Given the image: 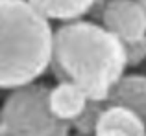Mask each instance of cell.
<instances>
[{
	"instance_id": "12",
	"label": "cell",
	"mask_w": 146,
	"mask_h": 136,
	"mask_svg": "<svg viewBox=\"0 0 146 136\" xmlns=\"http://www.w3.org/2000/svg\"><path fill=\"white\" fill-rule=\"evenodd\" d=\"M137 2H139V4H141V6H143V7H144V11H146V0H137Z\"/></svg>"
},
{
	"instance_id": "11",
	"label": "cell",
	"mask_w": 146,
	"mask_h": 136,
	"mask_svg": "<svg viewBox=\"0 0 146 136\" xmlns=\"http://www.w3.org/2000/svg\"><path fill=\"white\" fill-rule=\"evenodd\" d=\"M93 136H126V134H120V133H96Z\"/></svg>"
},
{
	"instance_id": "6",
	"label": "cell",
	"mask_w": 146,
	"mask_h": 136,
	"mask_svg": "<svg viewBox=\"0 0 146 136\" xmlns=\"http://www.w3.org/2000/svg\"><path fill=\"white\" fill-rule=\"evenodd\" d=\"M87 99L82 88L76 83L63 79L57 81L54 86L48 88V109L57 120L67 122L70 125V122L83 110Z\"/></svg>"
},
{
	"instance_id": "4",
	"label": "cell",
	"mask_w": 146,
	"mask_h": 136,
	"mask_svg": "<svg viewBox=\"0 0 146 136\" xmlns=\"http://www.w3.org/2000/svg\"><path fill=\"white\" fill-rule=\"evenodd\" d=\"M100 24L122 42L146 35V11L137 0H107Z\"/></svg>"
},
{
	"instance_id": "9",
	"label": "cell",
	"mask_w": 146,
	"mask_h": 136,
	"mask_svg": "<svg viewBox=\"0 0 146 136\" xmlns=\"http://www.w3.org/2000/svg\"><path fill=\"white\" fill-rule=\"evenodd\" d=\"M104 107H106V101L87 99L83 110L70 122V131H74V134L93 136L96 133V123H98L100 112H102Z\"/></svg>"
},
{
	"instance_id": "8",
	"label": "cell",
	"mask_w": 146,
	"mask_h": 136,
	"mask_svg": "<svg viewBox=\"0 0 146 136\" xmlns=\"http://www.w3.org/2000/svg\"><path fill=\"white\" fill-rule=\"evenodd\" d=\"M48 20L70 22L85 17L94 0H28Z\"/></svg>"
},
{
	"instance_id": "7",
	"label": "cell",
	"mask_w": 146,
	"mask_h": 136,
	"mask_svg": "<svg viewBox=\"0 0 146 136\" xmlns=\"http://www.w3.org/2000/svg\"><path fill=\"white\" fill-rule=\"evenodd\" d=\"M96 133H120L126 136H144L146 125L128 107L113 105L106 101V107L102 109L96 123Z\"/></svg>"
},
{
	"instance_id": "13",
	"label": "cell",
	"mask_w": 146,
	"mask_h": 136,
	"mask_svg": "<svg viewBox=\"0 0 146 136\" xmlns=\"http://www.w3.org/2000/svg\"><path fill=\"white\" fill-rule=\"evenodd\" d=\"M141 70H143V72H144V74H146V63H144V65H143V66H141Z\"/></svg>"
},
{
	"instance_id": "3",
	"label": "cell",
	"mask_w": 146,
	"mask_h": 136,
	"mask_svg": "<svg viewBox=\"0 0 146 136\" xmlns=\"http://www.w3.org/2000/svg\"><path fill=\"white\" fill-rule=\"evenodd\" d=\"M48 88L37 81L11 88L0 105V136H70V125L50 112Z\"/></svg>"
},
{
	"instance_id": "2",
	"label": "cell",
	"mask_w": 146,
	"mask_h": 136,
	"mask_svg": "<svg viewBox=\"0 0 146 136\" xmlns=\"http://www.w3.org/2000/svg\"><path fill=\"white\" fill-rule=\"evenodd\" d=\"M54 29L28 0H0V88L33 83L50 68Z\"/></svg>"
},
{
	"instance_id": "10",
	"label": "cell",
	"mask_w": 146,
	"mask_h": 136,
	"mask_svg": "<svg viewBox=\"0 0 146 136\" xmlns=\"http://www.w3.org/2000/svg\"><path fill=\"white\" fill-rule=\"evenodd\" d=\"M122 46H124L126 66L141 68L146 63V35L133 41H126V42H122Z\"/></svg>"
},
{
	"instance_id": "14",
	"label": "cell",
	"mask_w": 146,
	"mask_h": 136,
	"mask_svg": "<svg viewBox=\"0 0 146 136\" xmlns=\"http://www.w3.org/2000/svg\"><path fill=\"white\" fill-rule=\"evenodd\" d=\"M70 136H82V134H70Z\"/></svg>"
},
{
	"instance_id": "1",
	"label": "cell",
	"mask_w": 146,
	"mask_h": 136,
	"mask_svg": "<svg viewBox=\"0 0 146 136\" xmlns=\"http://www.w3.org/2000/svg\"><path fill=\"white\" fill-rule=\"evenodd\" d=\"M57 81L76 83L89 99L106 101L111 86L126 72L122 41L102 24L85 18L54 29L52 63Z\"/></svg>"
},
{
	"instance_id": "15",
	"label": "cell",
	"mask_w": 146,
	"mask_h": 136,
	"mask_svg": "<svg viewBox=\"0 0 146 136\" xmlns=\"http://www.w3.org/2000/svg\"><path fill=\"white\" fill-rule=\"evenodd\" d=\"M144 136H146V133H144Z\"/></svg>"
},
{
	"instance_id": "5",
	"label": "cell",
	"mask_w": 146,
	"mask_h": 136,
	"mask_svg": "<svg viewBox=\"0 0 146 136\" xmlns=\"http://www.w3.org/2000/svg\"><path fill=\"white\" fill-rule=\"evenodd\" d=\"M107 103L122 105L133 110L146 125V74H122L111 86L106 97Z\"/></svg>"
}]
</instances>
